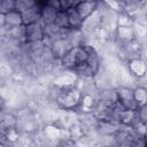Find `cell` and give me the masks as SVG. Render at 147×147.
Listing matches in <instances>:
<instances>
[{"label": "cell", "mask_w": 147, "mask_h": 147, "mask_svg": "<svg viewBox=\"0 0 147 147\" xmlns=\"http://www.w3.org/2000/svg\"><path fill=\"white\" fill-rule=\"evenodd\" d=\"M83 92L80 88L71 85V86H63L55 100L56 105L62 110H75L80 103L83 99Z\"/></svg>", "instance_id": "cell-1"}, {"label": "cell", "mask_w": 147, "mask_h": 147, "mask_svg": "<svg viewBox=\"0 0 147 147\" xmlns=\"http://www.w3.org/2000/svg\"><path fill=\"white\" fill-rule=\"evenodd\" d=\"M78 3H79L78 0H60V5H61L62 10H68L70 8L77 7Z\"/></svg>", "instance_id": "cell-17"}, {"label": "cell", "mask_w": 147, "mask_h": 147, "mask_svg": "<svg viewBox=\"0 0 147 147\" xmlns=\"http://www.w3.org/2000/svg\"><path fill=\"white\" fill-rule=\"evenodd\" d=\"M133 92H134V98L138 101L139 106L147 103V90L144 86H136L133 88Z\"/></svg>", "instance_id": "cell-14"}, {"label": "cell", "mask_w": 147, "mask_h": 147, "mask_svg": "<svg viewBox=\"0 0 147 147\" xmlns=\"http://www.w3.org/2000/svg\"><path fill=\"white\" fill-rule=\"evenodd\" d=\"M23 24L24 23H23L22 14L16 9L10 10L6 14H1V26L13 28V26H18Z\"/></svg>", "instance_id": "cell-8"}, {"label": "cell", "mask_w": 147, "mask_h": 147, "mask_svg": "<svg viewBox=\"0 0 147 147\" xmlns=\"http://www.w3.org/2000/svg\"><path fill=\"white\" fill-rule=\"evenodd\" d=\"M44 37H45L44 24L40 21L25 25V42L42 41Z\"/></svg>", "instance_id": "cell-4"}, {"label": "cell", "mask_w": 147, "mask_h": 147, "mask_svg": "<svg viewBox=\"0 0 147 147\" xmlns=\"http://www.w3.org/2000/svg\"><path fill=\"white\" fill-rule=\"evenodd\" d=\"M137 114H138L139 119L141 122H144L145 124H147V103L139 106V108L137 110Z\"/></svg>", "instance_id": "cell-18"}, {"label": "cell", "mask_w": 147, "mask_h": 147, "mask_svg": "<svg viewBox=\"0 0 147 147\" xmlns=\"http://www.w3.org/2000/svg\"><path fill=\"white\" fill-rule=\"evenodd\" d=\"M136 38L134 31H133V25H117L115 30V41L118 45L126 44Z\"/></svg>", "instance_id": "cell-7"}, {"label": "cell", "mask_w": 147, "mask_h": 147, "mask_svg": "<svg viewBox=\"0 0 147 147\" xmlns=\"http://www.w3.org/2000/svg\"><path fill=\"white\" fill-rule=\"evenodd\" d=\"M98 5H99V1H82L77 5L76 9L78 10L82 18L85 20L86 17H88L91 14H93L96 10Z\"/></svg>", "instance_id": "cell-10"}, {"label": "cell", "mask_w": 147, "mask_h": 147, "mask_svg": "<svg viewBox=\"0 0 147 147\" xmlns=\"http://www.w3.org/2000/svg\"><path fill=\"white\" fill-rule=\"evenodd\" d=\"M87 60H88V55L84 49V47L80 45V46H75L70 51H68L59 60V62L63 69L74 70L76 67L87 62Z\"/></svg>", "instance_id": "cell-2"}, {"label": "cell", "mask_w": 147, "mask_h": 147, "mask_svg": "<svg viewBox=\"0 0 147 147\" xmlns=\"http://www.w3.org/2000/svg\"><path fill=\"white\" fill-rule=\"evenodd\" d=\"M118 101L129 110H138L139 103L134 98L133 88L125 85H119L116 87Z\"/></svg>", "instance_id": "cell-3"}, {"label": "cell", "mask_w": 147, "mask_h": 147, "mask_svg": "<svg viewBox=\"0 0 147 147\" xmlns=\"http://www.w3.org/2000/svg\"><path fill=\"white\" fill-rule=\"evenodd\" d=\"M36 5H38V0H16V10L22 13Z\"/></svg>", "instance_id": "cell-15"}, {"label": "cell", "mask_w": 147, "mask_h": 147, "mask_svg": "<svg viewBox=\"0 0 147 147\" xmlns=\"http://www.w3.org/2000/svg\"><path fill=\"white\" fill-rule=\"evenodd\" d=\"M72 47H75L72 45V42L70 41V39L68 38H62V39H56L52 42L51 46V51L53 53V55L55 56L56 60H60L68 51H70Z\"/></svg>", "instance_id": "cell-6"}, {"label": "cell", "mask_w": 147, "mask_h": 147, "mask_svg": "<svg viewBox=\"0 0 147 147\" xmlns=\"http://www.w3.org/2000/svg\"><path fill=\"white\" fill-rule=\"evenodd\" d=\"M57 26H60L61 29H69L70 24H69V18H68V13L67 10H62L60 9L57 11V15L55 17V22H54Z\"/></svg>", "instance_id": "cell-13"}, {"label": "cell", "mask_w": 147, "mask_h": 147, "mask_svg": "<svg viewBox=\"0 0 147 147\" xmlns=\"http://www.w3.org/2000/svg\"><path fill=\"white\" fill-rule=\"evenodd\" d=\"M14 9H16V0H0L1 14H6Z\"/></svg>", "instance_id": "cell-16"}, {"label": "cell", "mask_w": 147, "mask_h": 147, "mask_svg": "<svg viewBox=\"0 0 147 147\" xmlns=\"http://www.w3.org/2000/svg\"><path fill=\"white\" fill-rule=\"evenodd\" d=\"M67 13H68V18H69L70 28H71V29H82V25H83L84 20H83L82 16L79 15V13H78V10L76 9V7L68 9Z\"/></svg>", "instance_id": "cell-12"}, {"label": "cell", "mask_w": 147, "mask_h": 147, "mask_svg": "<svg viewBox=\"0 0 147 147\" xmlns=\"http://www.w3.org/2000/svg\"><path fill=\"white\" fill-rule=\"evenodd\" d=\"M57 11H59V9H56V8H53V7H49V6H44L41 8V20H40V22L44 25L54 23L55 17L57 15Z\"/></svg>", "instance_id": "cell-11"}, {"label": "cell", "mask_w": 147, "mask_h": 147, "mask_svg": "<svg viewBox=\"0 0 147 147\" xmlns=\"http://www.w3.org/2000/svg\"><path fill=\"white\" fill-rule=\"evenodd\" d=\"M85 1H98V0H85Z\"/></svg>", "instance_id": "cell-20"}, {"label": "cell", "mask_w": 147, "mask_h": 147, "mask_svg": "<svg viewBox=\"0 0 147 147\" xmlns=\"http://www.w3.org/2000/svg\"><path fill=\"white\" fill-rule=\"evenodd\" d=\"M41 6L36 5L24 11H22V18H23V23L24 25L31 24V23H36L39 22L41 20Z\"/></svg>", "instance_id": "cell-9"}, {"label": "cell", "mask_w": 147, "mask_h": 147, "mask_svg": "<svg viewBox=\"0 0 147 147\" xmlns=\"http://www.w3.org/2000/svg\"><path fill=\"white\" fill-rule=\"evenodd\" d=\"M42 5L44 6H49L56 9H61V5H60V0H42Z\"/></svg>", "instance_id": "cell-19"}, {"label": "cell", "mask_w": 147, "mask_h": 147, "mask_svg": "<svg viewBox=\"0 0 147 147\" xmlns=\"http://www.w3.org/2000/svg\"><path fill=\"white\" fill-rule=\"evenodd\" d=\"M127 69L138 79L147 76V62L141 57H136L127 61Z\"/></svg>", "instance_id": "cell-5"}]
</instances>
